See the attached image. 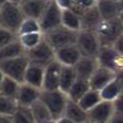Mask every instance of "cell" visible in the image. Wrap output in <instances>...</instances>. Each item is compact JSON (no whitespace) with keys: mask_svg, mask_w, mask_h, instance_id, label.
<instances>
[{"mask_svg":"<svg viewBox=\"0 0 123 123\" xmlns=\"http://www.w3.org/2000/svg\"><path fill=\"white\" fill-rule=\"evenodd\" d=\"M44 72H45V66L30 63L28 68H26L23 82L29 84L31 86H34L38 89H42L44 81Z\"/></svg>","mask_w":123,"mask_h":123,"instance_id":"2e32d148","label":"cell"},{"mask_svg":"<svg viewBox=\"0 0 123 123\" xmlns=\"http://www.w3.org/2000/svg\"><path fill=\"white\" fill-rule=\"evenodd\" d=\"M49 0H23L20 3L25 18H33L40 20Z\"/></svg>","mask_w":123,"mask_h":123,"instance_id":"9a60e30c","label":"cell"},{"mask_svg":"<svg viewBox=\"0 0 123 123\" xmlns=\"http://www.w3.org/2000/svg\"><path fill=\"white\" fill-rule=\"evenodd\" d=\"M8 1H11V2H14V3H19V5H20V3L22 2L23 0H8Z\"/></svg>","mask_w":123,"mask_h":123,"instance_id":"f6af8a7d","label":"cell"},{"mask_svg":"<svg viewBox=\"0 0 123 123\" xmlns=\"http://www.w3.org/2000/svg\"><path fill=\"white\" fill-rule=\"evenodd\" d=\"M113 70L115 73L123 70V55L122 54L118 53L115 55L114 61H113Z\"/></svg>","mask_w":123,"mask_h":123,"instance_id":"836d02e7","label":"cell"},{"mask_svg":"<svg viewBox=\"0 0 123 123\" xmlns=\"http://www.w3.org/2000/svg\"><path fill=\"white\" fill-rule=\"evenodd\" d=\"M98 66H99V64H98V61L96 57L81 56L74 66V68L76 72L77 78L89 80Z\"/></svg>","mask_w":123,"mask_h":123,"instance_id":"5bb4252c","label":"cell"},{"mask_svg":"<svg viewBox=\"0 0 123 123\" xmlns=\"http://www.w3.org/2000/svg\"><path fill=\"white\" fill-rule=\"evenodd\" d=\"M41 91L42 89H38L25 82H22L20 85V89H19L18 97H17L18 105H23V107H31L36 100L40 99Z\"/></svg>","mask_w":123,"mask_h":123,"instance_id":"4fadbf2b","label":"cell"},{"mask_svg":"<svg viewBox=\"0 0 123 123\" xmlns=\"http://www.w3.org/2000/svg\"><path fill=\"white\" fill-rule=\"evenodd\" d=\"M18 105V101L15 99L0 95V114L12 115Z\"/></svg>","mask_w":123,"mask_h":123,"instance_id":"1f68e13d","label":"cell"},{"mask_svg":"<svg viewBox=\"0 0 123 123\" xmlns=\"http://www.w3.org/2000/svg\"><path fill=\"white\" fill-rule=\"evenodd\" d=\"M44 33L43 32H33V33H25L19 35V41L21 42L22 46L25 51L33 49L43 40Z\"/></svg>","mask_w":123,"mask_h":123,"instance_id":"f546056e","label":"cell"},{"mask_svg":"<svg viewBox=\"0 0 123 123\" xmlns=\"http://www.w3.org/2000/svg\"><path fill=\"white\" fill-rule=\"evenodd\" d=\"M80 57H81V53L79 52L76 44L67 45L58 49H55V59L64 66L74 67Z\"/></svg>","mask_w":123,"mask_h":123,"instance_id":"8fae6325","label":"cell"},{"mask_svg":"<svg viewBox=\"0 0 123 123\" xmlns=\"http://www.w3.org/2000/svg\"><path fill=\"white\" fill-rule=\"evenodd\" d=\"M18 38H19V35L17 33L11 32V31L0 26V49L8 45V44L12 43V42H14Z\"/></svg>","mask_w":123,"mask_h":123,"instance_id":"d6a6232c","label":"cell"},{"mask_svg":"<svg viewBox=\"0 0 123 123\" xmlns=\"http://www.w3.org/2000/svg\"><path fill=\"white\" fill-rule=\"evenodd\" d=\"M33 32H42L40 21L33 18H25L21 23L20 29L18 31V35L25 33H33Z\"/></svg>","mask_w":123,"mask_h":123,"instance_id":"4dcf8cb0","label":"cell"},{"mask_svg":"<svg viewBox=\"0 0 123 123\" xmlns=\"http://www.w3.org/2000/svg\"><path fill=\"white\" fill-rule=\"evenodd\" d=\"M101 46H113L118 37L123 33V25L120 18L101 20L95 30Z\"/></svg>","mask_w":123,"mask_h":123,"instance_id":"7a4b0ae2","label":"cell"},{"mask_svg":"<svg viewBox=\"0 0 123 123\" xmlns=\"http://www.w3.org/2000/svg\"><path fill=\"white\" fill-rule=\"evenodd\" d=\"M62 24L74 31L81 30V18L80 15L73 12L70 9H65L62 13Z\"/></svg>","mask_w":123,"mask_h":123,"instance_id":"484cf974","label":"cell"},{"mask_svg":"<svg viewBox=\"0 0 123 123\" xmlns=\"http://www.w3.org/2000/svg\"><path fill=\"white\" fill-rule=\"evenodd\" d=\"M76 45L81 53V56L96 57L100 47V42L95 31L91 30H80L76 40Z\"/></svg>","mask_w":123,"mask_h":123,"instance_id":"8992f818","label":"cell"},{"mask_svg":"<svg viewBox=\"0 0 123 123\" xmlns=\"http://www.w3.org/2000/svg\"><path fill=\"white\" fill-rule=\"evenodd\" d=\"M26 56L30 59V63L46 66L55 59V49L46 41L45 37H43L35 47L26 51Z\"/></svg>","mask_w":123,"mask_h":123,"instance_id":"52a82bcc","label":"cell"},{"mask_svg":"<svg viewBox=\"0 0 123 123\" xmlns=\"http://www.w3.org/2000/svg\"><path fill=\"white\" fill-rule=\"evenodd\" d=\"M40 99L45 103L49 108L53 119L57 120L58 118L63 117L68 102V96L66 92L62 91L61 89L55 90H43L41 91Z\"/></svg>","mask_w":123,"mask_h":123,"instance_id":"3957f363","label":"cell"},{"mask_svg":"<svg viewBox=\"0 0 123 123\" xmlns=\"http://www.w3.org/2000/svg\"><path fill=\"white\" fill-rule=\"evenodd\" d=\"M64 115L70 118L77 123H81L84 121L88 120V111H86L84 108L80 107V105L76 101H73L68 98L66 109H65Z\"/></svg>","mask_w":123,"mask_h":123,"instance_id":"d6986e66","label":"cell"},{"mask_svg":"<svg viewBox=\"0 0 123 123\" xmlns=\"http://www.w3.org/2000/svg\"><path fill=\"white\" fill-rule=\"evenodd\" d=\"M30 64V59L26 56V54L21 55L18 57H13L10 59L0 62V69L2 70L5 76H8L22 84L24 81V75L26 68Z\"/></svg>","mask_w":123,"mask_h":123,"instance_id":"5b68a950","label":"cell"},{"mask_svg":"<svg viewBox=\"0 0 123 123\" xmlns=\"http://www.w3.org/2000/svg\"><path fill=\"white\" fill-rule=\"evenodd\" d=\"M25 19L19 3L7 1L0 7V26L18 34L21 23Z\"/></svg>","mask_w":123,"mask_h":123,"instance_id":"6da1fadb","label":"cell"},{"mask_svg":"<svg viewBox=\"0 0 123 123\" xmlns=\"http://www.w3.org/2000/svg\"><path fill=\"white\" fill-rule=\"evenodd\" d=\"M62 13L63 9L55 2V0H49L43 14L40 18V25L43 33L62 24Z\"/></svg>","mask_w":123,"mask_h":123,"instance_id":"ba28073f","label":"cell"},{"mask_svg":"<svg viewBox=\"0 0 123 123\" xmlns=\"http://www.w3.org/2000/svg\"><path fill=\"white\" fill-rule=\"evenodd\" d=\"M80 18H81V30L95 31L97 29V26L99 25V23L101 22V20H102L99 10L97 8V5L95 7L86 9Z\"/></svg>","mask_w":123,"mask_h":123,"instance_id":"ac0fdd59","label":"cell"},{"mask_svg":"<svg viewBox=\"0 0 123 123\" xmlns=\"http://www.w3.org/2000/svg\"><path fill=\"white\" fill-rule=\"evenodd\" d=\"M77 79L76 72L73 66H64L62 65L61 70V77H59V89L67 93L69 88Z\"/></svg>","mask_w":123,"mask_h":123,"instance_id":"603a6c76","label":"cell"},{"mask_svg":"<svg viewBox=\"0 0 123 123\" xmlns=\"http://www.w3.org/2000/svg\"><path fill=\"white\" fill-rule=\"evenodd\" d=\"M7 1H8V0H0V7H2V6L5 5Z\"/></svg>","mask_w":123,"mask_h":123,"instance_id":"c3c4849f","label":"cell"},{"mask_svg":"<svg viewBox=\"0 0 123 123\" xmlns=\"http://www.w3.org/2000/svg\"><path fill=\"white\" fill-rule=\"evenodd\" d=\"M55 2L59 6V7L65 10V9H70V7L74 3V0H55Z\"/></svg>","mask_w":123,"mask_h":123,"instance_id":"74e56055","label":"cell"},{"mask_svg":"<svg viewBox=\"0 0 123 123\" xmlns=\"http://www.w3.org/2000/svg\"><path fill=\"white\" fill-rule=\"evenodd\" d=\"M122 88H121L120 84L118 82V80L113 79L111 80L108 85H105L102 89L100 90V95L102 100H107V101H114L122 93Z\"/></svg>","mask_w":123,"mask_h":123,"instance_id":"d4e9b609","label":"cell"},{"mask_svg":"<svg viewBox=\"0 0 123 123\" xmlns=\"http://www.w3.org/2000/svg\"><path fill=\"white\" fill-rule=\"evenodd\" d=\"M98 0H74V3L82 7L84 9H88V8L95 7L97 5Z\"/></svg>","mask_w":123,"mask_h":123,"instance_id":"d590c367","label":"cell"},{"mask_svg":"<svg viewBox=\"0 0 123 123\" xmlns=\"http://www.w3.org/2000/svg\"><path fill=\"white\" fill-rule=\"evenodd\" d=\"M108 123H123V114H119V113H113L111 117L110 121Z\"/></svg>","mask_w":123,"mask_h":123,"instance_id":"f35d334b","label":"cell"},{"mask_svg":"<svg viewBox=\"0 0 123 123\" xmlns=\"http://www.w3.org/2000/svg\"><path fill=\"white\" fill-rule=\"evenodd\" d=\"M0 123H13L12 115L0 114Z\"/></svg>","mask_w":123,"mask_h":123,"instance_id":"ab89813d","label":"cell"},{"mask_svg":"<svg viewBox=\"0 0 123 123\" xmlns=\"http://www.w3.org/2000/svg\"><path fill=\"white\" fill-rule=\"evenodd\" d=\"M30 108H31V111H32V113H33L34 118H35L37 123H41V122H43V121L53 119V117H52L51 112H49V108L46 107L45 103H44L41 99L36 100Z\"/></svg>","mask_w":123,"mask_h":123,"instance_id":"4316f807","label":"cell"},{"mask_svg":"<svg viewBox=\"0 0 123 123\" xmlns=\"http://www.w3.org/2000/svg\"><path fill=\"white\" fill-rule=\"evenodd\" d=\"M56 123H77V122H75L74 120H72V119L68 118V117H66V115H63V117H61V118L57 119Z\"/></svg>","mask_w":123,"mask_h":123,"instance_id":"60d3db41","label":"cell"},{"mask_svg":"<svg viewBox=\"0 0 123 123\" xmlns=\"http://www.w3.org/2000/svg\"><path fill=\"white\" fill-rule=\"evenodd\" d=\"M13 123H37L30 107L18 105L17 110L12 114Z\"/></svg>","mask_w":123,"mask_h":123,"instance_id":"f1b7e54d","label":"cell"},{"mask_svg":"<svg viewBox=\"0 0 123 123\" xmlns=\"http://www.w3.org/2000/svg\"><path fill=\"white\" fill-rule=\"evenodd\" d=\"M24 54H26V51L24 49V47L22 46L21 42L18 38L14 42L0 49V62L21 56V55H24Z\"/></svg>","mask_w":123,"mask_h":123,"instance_id":"ffe728a7","label":"cell"},{"mask_svg":"<svg viewBox=\"0 0 123 123\" xmlns=\"http://www.w3.org/2000/svg\"><path fill=\"white\" fill-rule=\"evenodd\" d=\"M41 123H56V120L55 119H49V120H46V121H43Z\"/></svg>","mask_w":123,"mask_h":123,"instance_id":"ee69618b","label":"cell"},{"mask_svg":"<svg viewBox=\"0 0 123 123\" xmlns=\"http://www.w3.org/2000/svg\"><path fill=\"white\" fill-rule=\"evenodd\" d=\"M62 64L58 61L54 59L49 65L45 66L44 72L43 90H55L59 89V77H61Z\"/></svg>","mask_w":123,"mask_h":123,"instance_id":"30bf717a","label":"cell"},{"mask_svg":"<svg viewBox=\"0 0 123 123\" xmlns=\"http://www.w3.org/2000/svg\"><path fill=\"white\" fill-rule=\"evenodd\" d=\"M115 79L118 80V82L120 84L121 88H122V91H123V70L115 73Z\"/></svg>","mask_w":123,"mask_h":123,"instance_id":"b9f144b4","label":"cell"},{"mask_svg":"<svg viewBox=\"0 0 123 123\" xmlns=\"http://www.w3.org/2000/svg\"><path fill=\"white\" fill-rule=\"evenodd\" d=\"M114 78H115V72H113L112 69H109L107 67L99 65L89 79L90 88L100 91L105 85H108Z\"/></svg>","mask_w":123,"mask_h":123,"instance_id":"7c38bea8","label":"cell"},{"mask_svg":"<svg viewBox=\"0 0 123 123\" xmlns=\"http://www.w3.org/2000/svg\"><path fill=\"white\" fill-rule=\"evenodd\" d=\"M97 8L100 12L102 20L105 19H114L120 17L121 7L118 0H98Z\"/></svg>","mask_w":123,"mask_h":123,"instance_id":"e0dca14e","label":"cell"},{"mask_svg":"<svg viewBox=\"0 0 123 123\" xmlns=\"http://www.w3.org/2000/svg\"><path fill=\"white\" fill-rule=\"evenodd\" d=\"M101 100H102V98H101V95H100V91L90 88L84 95V97L78 101V103L80 105L81 108H84L86 111H88L91 108L95 107L96 105H98Z\"/></svg>","mask_w":123,"mask_h":123,"instance_id":"83f0119b","label":"cell"},{"mask_svg":"<svg viewBox=\"0 0 123 123\" xmlns=\"http://www.w3.org/2000/svg\"><path fill=\"white\" fill-rule=\"evenodd\" d=\"M120 20H121V22H122V25H123V12H121V14H120Z\"/></svg>","mask_w":123,"mask_h":123,"instance_id":"681fc988","label":"cell"},{"mask_svg":"<svg viewBox=\"0 0 123 123\" xmlns=\"http://www.w3.org/2000/svg\"><path fill=\"white\" fill-rule=\"evenodd\" d=\"M5 78V74L2 73V70L0 69V87H1V84H2V80Z\"/></svg>","mask_w":123,"mask_h":123,"instance_id":"7bdbcfd3","label":"cell"},{"mask_svg":"<svg viewBox=\"0 0 123 123\" xmlns=\"http://www.w3.org/2000/svg\"><path fill=\"white\" fill-rule=\"evenodd\" d=\"M77 35H78V31H74L63 24L44 33L45 40L53 46L54 49L76 44Z\"/></svg>","mask_w":123,"mask_h":123,"instance_id":"277c9868","label":"cell"},{"mask_svg":"<svg viewBox=\"0 0 123 123\" xmlns=\"http://www.w3.org/2000/svg\"><path fill=\"white\" fill-rule=\"evenodd\" d=\"M118 1H119V0H118Z\"/></svg>","mask_w":123,"mask_h":123,"instance_id":"f907efd6","label":"cell"},{"mask_svg":"<svg viewBox=\"0 0 123 123\" xmlns=\"http://www.w3.org/2000/svg\"><path fill=\"white\" fill-rule=\"evenodd\" d=\"M117 54H118V52L115 51L113 46H101L96 58H97L98 64L100 66L107 67V68L113 70V61H114V57Z\"/></svg>","mask_w":123,"mask_h":123,"instance_id":"44dd1931","label":"cell"},{"mask_svg":"<svg viewBox=\"0 0 123 123\" xmlns=\"http://www.w3.org/2000/svg\"><path fill=\"white\" fill-rule=\"evenodd\" d=\"M114 113L112 101L101 100L98 105L88 110V119L97 123H108Z\"/></svg>","mask_w":123,"mask_h":123,"instance_id":"9c48e42d","label":"cell"},{"mask_svg":"<svg viewBox=\"0 0 123 123\" xmlns=\"http://www.w3.org/2000/svg\"><path fill=\"white\" fill-rule=\"evenodd\" d=\"M81 123H97V122H95V121H91V120H86V121H84V122H81Z\"/></svg>","mask_w":123,"mask_h":123,"instance_id":"bcb514c9","label":"cell"},{"mask_svg":"<svg viewBox=\"0 0 123 123\" xmlns=\"http://www.w3.org/2000/svg\"><path fill=\"white\" fill-rule=\"evenodd\" d=\"M113 108H114V113L123 114V92L113 101Z\"/></svg>","mask_w":123,"mask_h":123,"instance_id":"e575fe53","label":"cell"},{"mask_svg":"<svg viewBox=\"0 0 123 123\" xmlns=\"http://www.w3.org/2000/svg\"><path fill=\"white\" fill-rule=\"evenodd\" d=\"M89 89H90L89 80L77 78L74 81V84L72 85V87L69 88V90L67 91V96H68V98L70 100L78 102Z\"/></svg>","mask_w":123,"mask_h":123,"instance_id":"7402d4cb","label":"cell"},{"mask_svg":"<svg viewBox=\"0 0 123 123\" xmlns=\"http://www.w3.org/2000/svg\"><path fill=\"white\" fill-rule=\"evenodd\" d=\"M113 47H114V49L118 52V53L123 55V33L121 34L118 37V40L115 41V43L113 44Z\"/></svg>","mask_w":123,"mask_h":123,"instance_id":"8d00e7d4","label":"cell"},{"mask_svg":"<svg viewBox=\"0 0 123 123\" xmlns=\"http://www.w3.org/2000/svg\"><path fill=\"white\" fill-rule=\"evenodd\" d=\"M20 85L21 84L18 82L17 80L12 79V78L8 76H5L2 84H1V87H0V95L17 100L19 89H20Z\"/></svg>","mask_w":123,"mask_h":123,"instance_id":"cb8c5ba5","label":"cell"},{"mask_svg":"<svg viewBox=\"0 0 123 123\" xmlns=\"http://www.w3.org/2000/svg\"><path fill=\"white\" fill-rule=\"evenodd\" d=\"M119 2H120V7H121V11L123 12V0H119Z\"/></svg>","mask_w":123,"mask_h":123,"instance_id":"7dc6e473","label":"cell"}]
</instances>
